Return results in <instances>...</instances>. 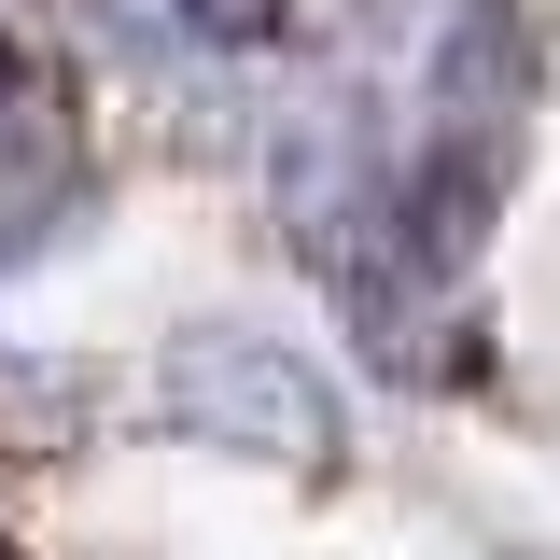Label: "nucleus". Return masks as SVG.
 <instances>
[{"instance_id": "obj_1", "label": "nucleus", "mask_w": 560, "mask_h": 560, "mask_svg": "<svg viewBox=\"0 0 560 560\" xmlns=\"http://www.w3.org/2000/svg\"><path fill=\"white\" fill-rule=\"evenodd\" d=\"M518 113H533V28H518V0H463L448 43H434L420 140L393 168V197H378V224H393L407 267H463L477 253V210L504 183V154H518Z\"/></svg>"}, {"instance_id": "obj_2", "label": "nucleus", "mask_w": 560, "mask_h": 560, "mask_svg": "<svg viewBox=\"0 0 560 560\" xmlns=\"http://www.w3.org/2000/svg\"><path fill=\"white\" fill-rule=\"evenodd\" d=\"M154 407L183 420L197 448H267V463H294V477H323L337 463V393L294 364V350H267V337H183L168 350V378H154Z\"/></svg>"}, {"instance_id": "obj_3", "label": "nucleus", "mask_w": 560, "mask_h": 560, "mask_svg": "<svg viewBox=\"0 0 560 560\" xmlns=\"http://www.w3.org/2000/svg\"><path fill=\"white\" fill-rule=\"evenodd\" d=\"M183 28H210V43H267L280 0H183Z\"/></svg>"}, {"instance_id": "obj_4", "label": "nucleus", "mask_w": 560, "mask_h": 560, "mask_svg": "<svg viewBox=\"0 0 560 560\" xmlns=\"http://www.w3.org/2000/svg\"><path fill=\"white\" fill-rule=\"evenodd\" d=\"M14 84H28V57H14V43H0V98H14Z\"/></svg>"}, {"instance_id": "obj_5", "label": "nucleus", "mask_w": 560, "mask_h": 560, "mask_svg": "<svg viewBox=\"0 0 560 560\" xmlns=\"http://www.w3.org/2000/svg\"><path fill=\"white\" fill-rule=\"evenodd\" d=\"M0 560H28V547H14V533H0Z\"/></svg>"}]
</instances>
